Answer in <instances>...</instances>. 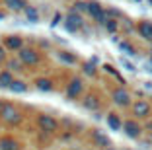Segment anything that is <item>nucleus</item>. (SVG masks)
Segmentation results:
<instances>
[{
  "instance_id": "4",
  "label": "nucleus",
  "mask_w": 152,
  "mask_h": 150,
  "mask_svg": "<svg viewBox=\"0 0 152 150\" xmlns=\"http://www.w3.org/2000/svg\"><path fill=\"white\" fill-rule=\"evenodd\" d=\"M86 12L92 16V20H96V22H99L103 26V22L107 20V14H105V8H103L99 2H96V0H90L88 2V10Z\"/></svg>"
},
{
  "instance_id": "18",
  "label": "nucleus",
  "mask_w": 152,
  "mask_h": 150,
  "mask_svg": "<svg viewBox=\"0 0 152 150\" xmlns=\"http://www.w3.org/2000/svg\"><path fill=\"white\" fill-rule=\"evenodd\" d=\"M26 18H27V22H31V23H37L39 22V12H37L33 6H26Z\"/></svg>"
},
{
  "instance_id": "17",
  "label": "nucleus",
  "mask_w": 152,
  "mask_h": 150,
  "mask_svg": "<svg viewBox=\"0 0 152 150\" xmlns=\"http://www.w3.org/2000/svg\"><path fill=\"white\" fill-rule=\"evenodd\" d=\"M14 82V76L10 70H4L0 72V88H10V84Z\"/></svg>"
},
{
  "instance_id": "33",
  "label": "nucleus",
  "mask_w": 152,
  "mask_h": 150,
  "mask_svg": "<svg viewBox=\"0 0 152 150\" xmlns=\"http://www.w3.org/2000/svg\"><path fill=\"white\" fill-rule=\"evenodd\" d=\"M148 4H150V6H152V0H148Z\"/></svg>"
},
{
  "instance_id": "30",
  "label": "nucleus",
  "mask_w": 152,
  "mask_h": 150,
  "mask_svg": "<svg viewBox=\"0 0 152 150\" xmlns=\"http://www.w3.org/2000/svg\"><path fill=\"white\" fill-rule=\"evenodd\" d=\"M61 20H63V18H61V16H55V20H53V26H57V23L61 22Z\"/></svg>"
},
{
  "instance_id": "20",
  "label": "nucleus",
  "mask_w": 152,
  "mask_h": 150,
  "mask_svg": "<svg viewBox=\"0 0 152 150\" xmlns=\"http://www.w3.org/2000/svg\"><path fill=\"white\" fill-rule=\"evenodd\" d=\"M10 90L14 94H23V92H27V84L22 82V80H14L12 84H10Z\"/></svg>"
},
{
  "instance_id": "5",
  "label": "nucleus",
  "mask_w": 152,
  "mask_h": 150,
  "mask_svg": "<svg viewBox=\"0 0 152 150\" xmlns=\"http://www.w3.org/2000/svg\"><path fill=\"white\" fill-rule=\"evenodd\" d=\"M64 27H66L70 33H76L78 29H82V27H84V20H82L80 14H76L74 10H72L66 18H64Z\"/></svg>"
},
{
  "instance_id": "14",
  "label": "nucleus",
  "mask_w": 152,
  "mask_h": 150,
  "mask_svg": "<svg viewBox=\"0 0 152 150\" xmlns=\"http://www.w3.org/2000/svg\"><path fill=\"white\" fill-rule=\"evenodd\" d=\"M18 140H14L12 137H2L0 138V150H18Z\"/></svg>"
},
{
  "instance_id": "21",
  "label": "nucleus",
  "mask_w": 152,
  "mask_h": 150,
  "mask_svg": "<svg viewBox=\"0 0 152 150\" xmlns=\"http://www.w3.org/2000/svg\"><path fill=\"white\" fill-rule=\"evenodd\" d=\"M103 27H105V31H109V33H117V29H119V22L113 18H107L105 22H103Z\"/></svg>"
},
{
  "instance_id": "6",
  "label": "nucleus",
  "mask_w": 152,
  "mask_h": 150,
  "mask_svg": "<svg viewBox=\"0 0 152 150\" xmlns=\"http://www.w3.org/2000/svg\"><path fill=\"white\" fill-rule=\"evenodd\" d=\"M123 132H125L129 138H140V135H142V127L139 125V121L127 119V121H123Z\"/></svg>"
},
{
  "instance_id": "19",
  "label": "nucleus",
  "mask_w": 152,
  "mask_h": 150,
  "mask_svg": "<svg viewBox=\"0 0 152 150\" xmlns=\"http://www.w3.org/2000/svg\"><path fill=\"white\" fill-rule=\"evenodd\" d=\"M119 49H121V53H125L127 57H137V51H134V47L129 43V41H121Z\"/></svg>"
},
{
  "instance_id": "13",
  "label": "nucleus",
  "mask_w": 152,
  "mask_h": 150,
  "mask_svg": "<svg viewBox=\"0 0 152 150\" xmlns=\"http://www.w3.org/2000/svg\"><path fill=\"white\" fill-rule=\"evenodd\" d=\"M4 45L10 49V51H20V49H23V39L18 37V35H10V37H6Z\"/></svg>"
},
{
  "instance_id": "32",
  "label": "nucleus",
  "mask_w": 152,
  "mask_h": 150,
  "mask_svg": "<svg viewBox=\"0 0 152 150\" xmlns=\"http://www.w3.org/2000/svg\"><path fill=\"white\" fill-rule=\"evenodd\" d=\"M2 18H4V14H2V12H0V20H2Z\"/></svg>"
},
{
  "instance_id": "11",
  "label": "nucleus",
  "mask_w": 152,
  "mask_h": 150,
  "mask_svg": "<svg viewBox=\"0 0 152 150\" xmlns=\"http://www.w3.org/2000/svg\"><path fill=\"white\" fill-rule=\"evenodd\" d=\"M137 31H139V35L144 41H150L152 43V22H140L137 26Z\"/></svg>"
},
{
  "instance_id": "31",
  "label": "nucleus",
  "mask_w": 152,
  "mask_h": 150,
  "mask_svg": "<svg viewBox=\"0 0 152 150\" xmlns=\"http://www.w3.org/2000/svg\"><path fill=\"white\" fill-rule=\"evenodd\" d=\"M131 2H137V4H140V2H142V0H131Z\"/></svg>"
},
{
  "instance_id": "29",
  "label": "nucleus",
  "mask_w": 152,
  "mask_h": 150,
  "mask_svg": "<svg viewBox=\"0 0 152 150\" xmlns=\"http://www.w3.org/2000/svg\"><path fill=\"white\" fill-rule=\"evenodd\" d=\"M6 51H4V47H0V62H2V61H4V59H6Z\"/></svg>"
},
{
  "instance_id": "2",
  "label": "nucleus",
  "mask_w": 152,
  "mask_h": 150,
  "mask_svg": "<svg viewBox=\"0 0 152 150\" xmlns=\"http://www.w3.org/2000/svg\"><path fill=\"white\" fill-rule=\"evenodd\" d=\"M18 59H20V62H23V64H27V66H37L39 61H41V55H39L37 49L23 47V49L18 51Z\"/></svg>"
},
{
  "instance_id": "15",
  "label": "nucleus",
  "mask_w": 152,
  "mask_h": 150,
  "mask_svg": "<svg viewBox=\"0 0 152 150\" xmlns=\"http://www.w3.org/2000/svg\"><path fill=\"white\" fill-rule=\"evenodd\" d=\"M4 4L8 6L12 12H23L26 10V0H4Z\"/></svg>"
},
{
  "instance_id": "27",
  "label": "nucleus",
  "mask_w": 152,
  "mask_h": 150,
  "mask_svg": "<svg viewBox=\"0 0 152 150\" xmlns=\"http://www.w3.org/2000/svg\"><path fill=\"white\" fill-rule=\"evenodd\" d=\"M76 8H74V12L78 14V12H86V10H88V4H86V2H76Z\"/></svg>"
},
{
  "instance_id": "26",
  "label": "nucleus",
  "mask_w": 152,
  "mask_h": 150,
  "mask_svg": "<svg viewBox=\"0 0 152 150\" xmlns=\"http://www.w3.org/2000/svg\"><path fill=\"white\" fill-rule=\"evenodd\" d=\"M84 72H86V74H90V76H94L96 74V66L92 64V62H86V64H84Z\"/></svg>"
},
{
  "instance_id": "3",
  "label": "nucleus",
  "mask_w": 152,
  "mask_h": 150,
  "mask_svg": "<svg viewBox=\"0 0 152 150\" xmlns=\"http://www.w3.org/2000/svg\"><path fill=\"white\" fill-rule=\"evenodd\" d=\"M37 125L45 132H57L58 131V121L55 119L53 115H45V113L37 115Z\"/></svg>"
},
{
  "instance_id": "8",
  "label": "nucleus",
  "mask_w": 152,
  "mask_h": 150,
  "mask_svg": "<svg viewBox=\"0 0 152 150\" xmlns=\"http://www.w3.org/2000/svg\"><path fill=\"white\" fill-rule=\"evenodd\" d=\"M111 100H113V103H117V105H121V107H127V105H131V94L127 92V90H123V88H117V90H113V94H111Z\"/></svg>"
},
{
  "instance_id": "10",
  "label": "nucleus",
  "mask_w": 152,
  "mask_h": 150,
  "mask_svg": "<svg viewBox=\"0 0 152 150\" xmlns=\"http://www.w3.org/2000/svg\"><path fill=\"white\" fill-rule=\"evenodd\" d=\"M82 90H84V84H82L80 78H72L70 84L66 86V96L70 97V100H76V97L82 94Z\"/></svg>"
},
{
  "instance_id": "16",
  "label": "nucleus",
  "mask_w": 152,
  "mask_h": 150,
  "mask_svg": "<svg viewBox=\"0 0 152 150\" xmlns=\"http://www.w3.org/2000/svg\"><path fill=\"white\" fill-rule=\"evenodd\" d=\"M35 88L41 90V92H51L53 90V82L49 78H37L35 80Z\"/></svg>"
},
{
  "instance_id": "23",
  "label": "nucleus",
  "mask_w": 152,
  "mask_h": 150,
  "mask_svg": "<svg viewBox=\"0 0 152 150\" xmlns=\"http://www.w3.org/2000/svg\"><path fill=\"white\" fill-rule=\"evenodd\" d=\"M98 97H94V96H90V97H86V102H84V107L86 109H98Z\"/></svg>"
},
{
  "instance_id": "22",
  "label": "nucleus",
  "mask_w": 152,
  "mask_h": 150,
  "mask_svg": "<svg viewBox=\"0 0 152 150\" xmlns=\"http://www.w3.org/2000/svg\"><path fill=\"white\" fill-rule=\"evenodd\" d=\"M58 59H61L63 62H68V64H76V57L70 55L68 51H61V53H58Z\"/></svg>"
},
{
  "instance_id": "1",
  "label": "nucleus",
  "mask_w": 152,
  "mask_h": 150,
  "mask_svg": "<svg viewBox=\"0 0 152 150\" xmlns=\"http://www.w3.org/2000/svg\"><path fill=\"white\" fill-rule=\"evenodd\" d=\"M0 119L8 125H18L22 121V113L10 103H0Z\"/></svg>"
},
{
  "instance_id": "28",
  "label": "nucleus",
  "mask_w": 152,
  "mask_h": 150,
  "mask_svg": "<svg viewBox=\"0 0 152 150\" xmlns=\"http://www.w3.org/2000/svg\"><path fill=\"white\" fill-rule=\"evenodd\" d=\"M8 66H10V70H14V72H20L22 68H20V62L18 61H10L8 62Z\"/></svg>"
},
{
  "instance_id": "9",
  "label": "nucleus",
  "mask_w": 152,
  "mask_h": 150,
  "mask_svg": "<svg viewBox=\"0 0 152 150\" xmlns=\"http://www.w3.org/2000/svg\"><path fill=\"white\" fill-rule=\"evenodd\" d=\"M92 142H94L96 146H99V148H111V140H109V137L105 135V132L98 131V129H94L92 131Z\"/></svg>"
},
{
  "instance_id": "12",
  "label": "nucleus",
  "mask_w": 152,
  "mask_h": 150,
  "mask_svg": "<svg viewBox=\"0 0 152 150\" xmlns=\"http://www.w3.org/2000/svg\"><path fill=\"white\" fill-rule=\"evenodd\" d=\"M105 123H107V127L111 129V131H121V129H123V121L119 119V115H117V113H107Z\"/></svg>"
},
{
  "instance_id": "7",
  "label": "nucleus",
  "mask_w": 152,
  "mask_h": 150,
  "mask_svg": "<svg viewBox=\"0 0 152 150\" xmlns=\"http://www.w3.org/2000/svg\"><path fill=\"white\" fill-rule=\"evenodd\" d=\"M133 113L139 117V119H146V117H150L152 113V105L146 102V100H139V102L133 103Z\"/></svg>"
},
{
  "instance_id": "24",
  "label": "nucleus",
  "mask_w": 152,
  "mask_h": 150,
  "mask_svg": "<svg viewBox=\"0 0 152 150\" xmlns=\"http://www.w3.org/2000/svg\"><path fill=\"white\" fill-rule=\"evenodd\" d=\"M121 66H123V68H127L129 72H137V66H134V64H133L131 61H127V59H123V57H121Z\"/></svg>"
},
{
  "instance_id": "25",
  "label": "nucleus",
  "mask_w": 152,
  "mask_h": 150,
  "mask_svg": "<svg viewBox=\"0 0 152 150\" xmlns=\"http://www.w3.org/2000/svg\"><path fill=\"white\" fill-rule=\"evenodd\" d=\"M103 68H105V72H109V74H113V76H115V78H119V80H121L119 72H117L115 68H113V66H111V64H105V66H103ZM121 82H123V80H121ZM123 84H125V82H123Z\"/></svg>"
},
{
  "instance_id": "34",
  "label": "nucleus",
  "mask_w": 152,
  "mask_h": 150,
  "mask_svg": "<svg viewBox=\"0 0 152 150\" xmlns=\"http://www.w3.org/2000/svg\"><path fill=\"white\" fill-rule=\"evenodd\" d=\"M107 150H115V148H107Z\"/></svg>"
}]
</instances>
